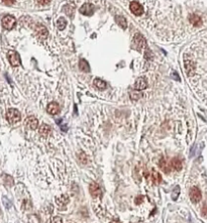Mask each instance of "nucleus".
<instances>
[{
    "instance_id": "nucleus-25",
    "label": "nucleus",
    "mask_w": 207,
    "mask_h": 223,
    "mask_svg": "<svg viewBox=\"0 0 207 223\" xmlns=\"http://www.w3.org/2000/svg\"><path fill=\"white\" fill-rule=\"evenodd\" d=\"M47 223H63V221H62L61 217L55 216V217H52V218L49 219V221Z\"/></svg>"
},
{
    "instance_id": "nucleus-14",
    "label": "nucleus",
    "mask_w": 207,
    "mask_h": 223,
    "mask_svg": "<svg viewBox=\"0 0 207 223\" xmlns=\"http://www.w3.org/2000/svg\"><path fill=\"white\" fill-rule=\"evenodd\" d=\"M159 167H160V169L162 170L164 173H166V174L170 173L171 167H170V165L168 164V162H167L164 158L161 159V161L159 162Z\"/></svg>"
},
{
    "instance_id": "nucleus-23",
    "label": "nucleus",
    "mask_w": 207,
    "mask_h": 223,
    "mask_svg": "<svg viewBox=\"0 0 207 223\" xmlns=\"http://www.w3.org/2000/svg\"><path fill=\"white\" fill-rule=\"evenodd\" d=\"M116 20H117V22H118V24L122 28H126V27H127V21H126V19L124 18V17H123V16H117Z\"/></svg>"
},
{
    "instance_id": "nucleus-30",
    "label": "nucleus",
    "mask_w": 207,
    "mask_h": 223,
    "mask_svg": "<svg viewBox=\"0 0 207 223\" xmlns=\"http://www.w3.org/2000/svg\"><path fill=\"white\" fill-rule=\"evenodd\" d=\"M2 1H3V3L6 5H12L14 2H15V0H2Z\"/></svg>"
},
{
    "instance_id": "nucleus-3",
    "label": "nucleus",
    "mask_w": 207,
    "mask_h": 223,
    "mask_svg": "<svg viewBox=\"0 0 207 223\" xmlns=\"http://www.w3.org/2000/svg\"><path fill=\"white\" fill-rule=\"evenodd\" d=\"M133 43H134V49H136L137 51H143L146 47V39L142 34H136L133 39Z\"/></svg>"
},
{
    "instance_id": "nucleus-19",
    "label": "nucleus",
    "mask_w": 207,
    "mask_h": 223,
    "mask_svg": "<svg viewBox=\"0 0 207 223\" xmlns=\"http://www.w3.org/2000/svg\"><path fill=\"white\" fill-rule=\"evenodd\" d=\"M36 30H37V34H39V36L41 37V39H45V37L48 36L47 28H45V27H42V25H39V27H36Z\"/></svg>"
},
{
    "instance_id": "nucleus-2",
    "label": "nucleus",
    "mask_w": 207,
    "mask_h": 223,
    "mask_svg": "<svg viewBox=\"0 0 207 223\" xmlns=\"http://www.w3.org/2000/svg\"><path fill=\"white\" fill-rule=\"evenodd\" d=\"M6 118L8 120V122L11 123V124H14V123H17L20 121V113H19V111L17 109H14V108H10L7 110L6 112Z\"/></svg>"
},
{
    "instance_id": "nucleus-26",
    "label": "nucleus",
    "mask_w": 207,
    "mask_h": 223,
    "mask_svg": "<svg viewBox=\"0 0 207 223\" xmlns=\"http://www.w3.org/2000/svg\"><path fill=\"white\" fill-rule=\"evenodd\" d=\"M79 159L81 160V162L83 164H87V162H88V159H87V157H86V155L84 152H81L79 155Z\"/></svg>"
},
{
    "instance_id": "nucleus-20",
    "label": "nucleus",
    "mask_w": 207,
    "mask_h": 223,
    "mask_svg": "<svg viewBox=\"0 0 207 223\" xmlns=\"http://www.w3.org/2000/svg\"><path fill=\"white\" fill-rule=\"evenodd\" d=\"M94 86L96 87V88H98L99 90H103V89L106 88V83L104 82L103 80H100V79H95L94 80Z\"/></svg>"
},
{
    "instance_id": "nucleus-16",
    "label": "nucleus",
    "mask_w": 207,
    "mask_h": 223,
    "mask_svg": "<svg viewBox=\"0 0 207 223\" xmlns=\"http://www.w3.org/2000/svg\"><path fill=\"white\" fill-rule=\"evenodd\" d=\"M170 167L172 169H174L175 171H181V169H182V162H181L180 159L174 158V159H172Z\"/></svg>"
},
{
    "instance_id": "nucleus-22",
    "label": "nucleus",
    "mask_w": 207,
    "mask_h": 223,
    "mask_svg": "<svg viewBox=\"0 0 207 223\" xmlns=\"http://www.w3.org/2000/svg\"><path fill=\"white\" fill-rule=\"evenodd\" d=\"M66 25H67V20H66L64 17H60L58 19V21H57V27L60 30H65Z\"/></svg>"
},
{
    "instance_id": "nucleus-15",
    "label": "nucleus",
    "mask_w": 207,
    "mask_h": 223,
    "mask_svg": "<svg viewBox=\"0 0 207 223\" xmlns=\"http://www.w3.org/2000/svg\"><path fill=\"white\" fill-rule=\"evenodd\" d=\"M39 132L42 137H47L50 135V133H51V126L48 125V124H42V125H41V127H39Z\"/></svg>"
},
{
    "instance_id": "nucleus-12",
    "label": "nucleus",
    "mask_w": 207,
    "mask_h": 223,
    "mask_svg": "<svg viewBox=\"0 0 207 223\" xmlns=\"http://www.w3.org/2000/svg\"><path fill=\"white\" fill-rule=\"evenodd\" d=\"M134 88H136V90H145L148 88V82L145 78H139L134 83Z\"/></svg>"
},
{
    "instance_id": "nucleus-4",
    "label": "nucleus",
    "mask_w": 207,
    "mask_h": 223,
    "mask_svg": "<svg viewBox=\"0 0 207 223\" xmlns=\"http://www.w3.org/2000/svg\"><path fill=\"white\" fill-rule=\"evenodd\" d=\"M15 24H16L15 18L11 15H6L2 18V25H3V27L7 30H12V28L14 27V25H15Z\"/></svg>"
},
{
    "instance_id": "nucleus-8",
    "label": "nucleus",
    "mask_w": 207,
    "mask_h": 223,
    "mask_svg": "<svg viewBox=\"0 0 207 223\" xmlns=\"http://www.w3.org/2000/svg\"><path fill=\"white\" fill-rule=\"evenodd\" d=\"M129 8H130L131 12H133L134 15H136V16L142 15V14L143 13V6L139 3V2H136V1H133V2H131L130 5H129Z\"/></svg>"
},
{
    "instance_id": "nucleus-1",
    "label": "nucleus",
    "mask_w": 207,
    "mask_h": 223,
    "mask_svg": "<svg viewBox=\"0 0 207 223\" xmlns=\"http://www.w3.org/2000/svg\"><path fill=\"white\" fill-rule=\"evenodd\" d=\"M146 178L149 184L152 185H159L161 182H162V177L158 171H156L155 169H152V171L149 173L146 174Z\"/></svg>"
},
{
    "instance_id": "nucleus-29",
    "label": "nucleus",
    "mask_w": 207,
    "mask_h": 223,
    "mask_svg": "<svg viewBox=\"0 0 207 223\" xmlns=\"http://www.w3.org/2000/svg\"><path fill=\"white\" fill-rule=\"evenodd\" d=\"M143 201V196H139V197H136V201H134V202H136V204L139 205V204L142 203Z\"/></svg>"
},
{
    "instance_id": "nucleus-13",
    "label": "nucleus",
    "mask_w": 207,
    "mask_h": 223,
    "mask_svg": "<svg viewBox=\"0 0 207 223\" xmlns=\"http://www.w3.org/2000/svg\"><path fill=\"white\" fill-rule=\"evenodd\" d=\"M47 111H48L50 114H52V115H55V114L59 113V111H60V106H59V104H58V103H56V102H51V103L48 105V107H47Z\"/></svg>"
},
{
    "instance_id": "nucleus-28",
    "label": "nucleus",
    "mask_w": 207,
    "mask_h": 223,
    "mask_svg": "<svg viewBox=\"0 0 207 223\" xmlns=\"http://www.w3.org/2000/svg\"><path fill=\"white\" fill-rule=\"evenodd\" d=\"M36 1H37V3L41 4V5H47V4L50 3L52 0H36Z\"/></svg>"
},
{
    "instance_id": "nucleus-11",
    "label": "nucleus",
    "mask_w": 207,
    "mask_h": 223,
    "mask_svg": "<svg viewBox=\"0 0 207 223\" xmlns=\"http://www.w3.org/2000/svg\"><path fill=\"white\" fill-rule=\"evenodd\" d=\"M25 125L28 129H36L37 126H39V121L34 116L27 117V121H25Z\"/></svg>"
},
{
    "instance_id": "nucleus-5",
    "label": "nucleus",
    "mask_w": 207,
    "mask_h": 223,
    "mask_svg": "<svg viewBox=\"0 0 207 223\" xmlns=\"http://www.w3.org/2000/svg\"><path fill=\"white\" fill-rule=\"evenodd\" d=\"M184 66H185V70H186V73L188 75L189 77L193 76L194 75V72H195V64L193 63V61H192L190 58H185V60H184Z\"/></svg>"
},
{
    "instance_id": "nucleus-18",
    "label": "nucleus",
    "mask_w": 207,
    "mask_h": 223,
    "mask_svg": "<svg viewBox=\"0 0 207 223\" xmlns=\"http://www.w3.org/2000/svg\"><path fill=\"white\" fill-rule=\"evenodd\" d=\"M63 10H64L66 15L72 17L74 15V12H75V5L74 4H67L64 6Z\"/></svg>"
},
{
    "instance_id": "nucleus-10",
    "label": "nucleus",
    "mask_w": 207,
    "mask_h": 223,
    "mask_svg": "<svg viewBox=\"0 0 207 223\" xmlns=\"http://www.w3.org/2000/svg\"><path fill=\"white\" fill-rule=\"evenodd\" d=\"M89 192H90L91 196L93 197V198H98V197L101 196V194H102L99 185L96 183L90 184V186H89Z\"/></svg>"
},
{
    "instance_id": "nucleus-17",
    "label": "nucleus",
    "mask_w": 207,
    "mask_h": 223,
    "mask_svg": "<svg viewBox=\"0 0 207 223\" xmlns=\"http://www.w3.org/2000/svg\"><path fill=\"white\" fill-rule=\"evenodd\" d=\"M189 20H190V22L194 27H200L202 24V19L197 14H191L190 17H189Z\"/></svg>"
},
{
    "instance_id": "nucleus-27",
    "label": "nucleus",
    "mask_w": 207,
    "mask_h": 223,
    "mask_svg": "<svg viewBox=\"0 0 207 223\" xmlns=\"http://www.w3.org/2000/svg\"><path fill=\"white\" fill-rule=\"evenodd\" d=\"M30 223H41V221H39V219L37 218L36 216L33 215V216H30Z\"/></svg>"
},
{
    "instance_id": "nucleus-6",
    "label": "nucleus",
    "mask_w": 207,
    "mask_h": 223,
    "mask_svg": "<svg viewBox=\"0 0 207 223\" xmlns=\"http://www.w3.org/2000/svg\"><path fill=\"white\" fill-rule=\"evenodd\" d=\"M201 198H202V195H201V191L198 189L197 187H193L191 188L190 190V200L193 203H198L200 201Z\"/></svg>"
},
{
    "instance_id": "nucleus-7",
    "label": "nucleus",
    "mask_w": 207,
    "mask_h": 223,
    "mask_svg": "<svg viewBox=\"0 0 207 223\" xmlns=\"http://www.w3.org/2000/svg\"><path fill=\"white\" fill-rule=\"evenodd\" d=\"M80 13L83 14V15H86V16H91L93 15L94 11H95V7L93 6L92 4L90 3H86L84 4L83 6L80 8Z\"/></svg>"
},
{
    "instance_id": "nucleus-9",
    "label": "nucleus",
    "mask_w": 207,
    "mask_h": 223,
    "mask_svg": "<svg viewBox=\"0 0 207 223\" xmlns=\"http://www.w3.org/2000/svg\"><path fill=\"white\" fill-rule=\"evenodd\" d=\"M8 60H9L11 66L13 67L20 65V57H19V55L16 52H9V54H8Z\"/></svg>"
},
{
    "instance_id": "nucleus-31",
    "label": "nucleus",
    "mask_w": 207,
    "mask_h": 223,
    "mask_svg": "<svg viewBox=\"0 0 207 223\" xmlns=\"http://www.w3.org/2000/svg\"><path fill=\"white\" fill-rule=\"evenodd\" d=\"M202 215L207 216V205H205V206H203V209H202Z\"/></svg>"
},
{
    "instance_id": "nucleus-21",
    "label": "nucleus",
    "mask_w": 207,
    "mask_h": 223,
    "mask_svg": "<svg viewBox=\"0 0 207 223\" xmlns=\"http://www.w3.org/2000/svg\"><path fill=\"white\" fill-rule=\"evenodd\" d=\"M79 68H80V70H81V71L87 72V73H88L89 71H90V68H89V65H88L87 61H85V60H81V61H80Z\"/></svg>"
},
{
    "instance_id": "nucleus-32",
    "label": "nucleus",
    "mask_w": 207,
    "mask_h": 223,
    "mask_svg": "<svg viewBox=\"0 0 207 223\" xmlns=\"http://www.w3.org/2000/svg\"><path fill=\"white\" fill-rule=\"evenodd\" d=\"M110 223H121V222H119V221H117V220H113V221H111Z\"/></svg>"
},
{
    "instance_id": "nucleus-24",
    "label": "nucleus",
    "mask_w": 207,
    "mask_h": 223,
    "mask_svg": "<svg viewBox=\"0 0 207 223\" xmlns=\"http://www.w3.org/2000/svg\"><path fill=\"white\" fill-rule=\"evenodd\" d=\"M129 95H130L131 100H139L140 98L142 97V93H140V92H137V91H131Z\"/></svg>"
}]
</instances>
